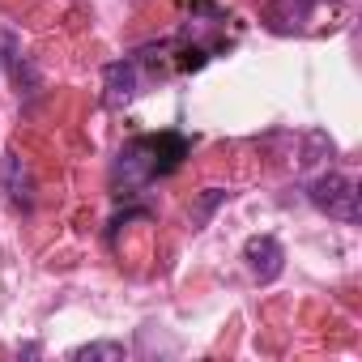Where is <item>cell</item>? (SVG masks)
<instances>
[{
	"instance_id": "6da1fadb",
	"label": "cell",
	"mask_w": 362,
	"mask_h": 362,
	"mask_svg": "<svg viewBox=\"0 0 362 362\" xmlns=\"http://www.w3.org/2000/svg\"><path fill=\"white\" fill-rule=\"evenodd\" d=\"M184 158H188V136H179V132H158V136L128 141L119 149V158H115V188H119V197H132L136 188L149 184V179L170 175Z\"/></svg>"
},
{
	"instance_id": "7a4b0ae2",
	"label": "cell",
	"mask_w": 362,
	"mask_h": 362,
	"mask_svg": "<svg viewBox=\"0 0 362 362\" xmlns=\"http://www.w3.org/2000/svg\"><path fill=\"white\" fill-rule=\"evenodd\" d=\"M307 197H311V205L320 214H328L337 222H349V226L358 222V179L354 175L328 170V175H320L315 184L307 188Z\"/></svg>"
},
{
	"instance_id": "3957f363",
	"label": "cell",
	"mask_w": 362,
	"mask_h": 362,
	"mask_svg": "<svg viewBox=\"0 0 362 362\" xmlns=\"http://www.w3.org/2000/svg\"><path fill=\"white\" fill-rule=\"evenodd\" d=\"M103 98H107V107L111 111H119V107H128L132 98H136V90H141V60H115V64H107V73H103Z\"/></svg>"
},
{
	"instance_id": "277c9868",
	"label": "cell",
	"mask_w": 362,
	"mask_h": 362,
	"mask_svg": "<svg viewBox=\"0 0 362 362\" xmlns=\"http://www.w3.org/2000/svg\"><path fill=\"white\" fill-rule=\"evenodd\" d=\"M243 260H247V269H252L256 281H277L281 269H286V252H281V243H277L273 235L247 239V243H243Z\"/></svg>"
},
{
	"instance_id": "5b68a950",
	"label": "cell",
	"mask_w": 362,
	"mask_h": 362,
	"mask_svg": "<svg viewBox=\"0 0 362 362\" xmlns=\"http://www.w3.org/2000/svg\"><path fill=\"white\" fill-rule=\"evenodd\" d=\"M0 184H5L13 209H30L35 205V175H30V166L18 153H5V162H0Z\"/></svg>"
},
{
	"instance_id": "8992f818",
	"label": "cell",
	"mask_w": 362,
	"mask_h": 362,
	"mask_svg": "<svg viewBox=\"0 0 362 362\" xmlns=\"http://www.w3.org/2000/svg\"><path fill=\"white\" fill-rule=\"evenodd\" d=\"M0 52H5V56H0V60H5L9 64V77H13V86H18V94H35L39 90V69L22 56V47H18V39L5 30V35H0Z\"/></svg>"
},
{
	"instance_id": "52a82bcc",
	"label": "cell",
	"mask_w": 362,
	"mask_h": 362,
	"mask_svg": "<svg viewBox=\"0 0 362 362\" xmlns=\"http://www.w3.org/2000/svg\"><path fill=\"white\" fill-rule=\"evenodd\" d=\"M315 5H324V0H277V5H273V30H303V22L315 13Z\"/></svg>"
},
{
	"instance_id": "ba28073f",
	"label": "cell",
	"mask_w": 362,
	"mask_h": 362,
	"mask_svg": "<svg viewBox=\"0 0 362 362\" xmlns=\"http://www.w3.org/2000/svg\"><path fill=\"white\" fill-rule=\"evenodd\" d=\"M124 345L119 341H90V345H77L69 358L73 362H124Z\"/></svg>"
}]
</instances>
